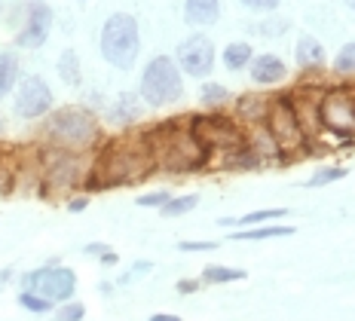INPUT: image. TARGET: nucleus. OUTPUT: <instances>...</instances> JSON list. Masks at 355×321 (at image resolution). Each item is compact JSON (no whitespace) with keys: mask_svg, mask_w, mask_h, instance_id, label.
Segmentation results:
<instances>
[{"mask_svg":"<svg viewBox=\"0 0 355 321\" xmlns=\"http://www.w3.org/2000/svg\"><path fill=\"white\" fill-rule=\"evenodd\" d=\"M150 175H157V159L147 144L144 129L129 132V135L105 138L95 153L89 156V171L83 181V193H101V190H116V186H132L141 184Z\"/></svg>","mask_w":355,"mask_h":321,"instance_id":"nucleus-1","label":"nucleus"},{"mask_svg":"<svg viewBox=\"0 0 355 321\" xmlns=\"http://www.w3.org/2000/svg\"><path fill=\"white\" fill-rule=\"evenodd\" d=\"M147 144L157 159V171L168 175H193L209 168V150L190 135L187 119H162V123L144 129Z\"/></svg>","mask_w":355,"mask_h":321,"instance_id":"nucleus-2","label":"nucleus"},{"mask_svg":"<svg viewBox=\"0 0 355 321\" xmlns=\"http://www.w3.org/2000/svg\"><path fill=\"white\" fill-rule=\"evenodd\" d=\"M101 141H105V132H101L98 116H95V110L83 107V104H77V107L68 104V107L49 110L40 119V141L37 144L92 156Z\"/></svg>","mask_w":355,"mask_h":321,"instance_id":"nucleus-3","label":"nucleus"},{"mask_svg":"<svg viewBox=\"0 0 355 321\" xmlns=\"http://www.w3.org/2000/svg\"><path fill=\"white\" fill-rule=\"evenodd\" d=\"M86 171H89V156L40 144V196L43 199H62V196H71L73 190H83Z\"/></svg>","mask_w":355,"mask_h":321,"instance_id":"nucleus-4","label":"nucleus"},{"mask_svg":"<svg viewBox=\"0 0 355 321\" xmlns=\"http://www.w3.org/2000/svg\"><path fill=\"white\" fill-rule=\"evenodd\" d=\"M101 58L114 64L116 71H132L141 55V31H138V19L132 12H114L101 25L98 37Z\"/></svg>","mask_w":355,"mask_h":321,"instance_id":"nucleus-5","label":"nucleus"},{"mask_svg":"<svg viewBox=\"0 0 355 321\" xmlns=\"http://www.w3.org/2000/svg\"><path fill=\"white\" fill-rule=\"evenodd\" d=\"M138 95H141L144 107H172L184 98V73L178 71L172 55H157L144 64L141 83H138Z\"/></svg>","mask_w":355,"mask_h":321,"instance_id":"nucleus-6","label":"nucleus"},{"mask_svg":"<svg viewBox=\"0 0 355 321\" xmlns=\"http://www.w3.org/2000/svg\"><path fill=\"white\" fill-rule=\"evenodd\" d=\"M187 129L209 150V162L214 156L245 144V129L230 114H193L187 116Z\"/></svg>","mask_w":355,"mask_h":321,"instance_id":"nucleus-7","label":"nucleus"},{"mask_svg":"<svg viewBox=\"0 0 355 321\" xmlns=\"http://www.w3.org/2000/svg\"><path fill=\"white\" fill-rule=\"evenodd\" d=\"M21 290H34L49 303H68L77 290V272L62 266L58 260H49L40 270L21 275Z\"/></svg>","mask_w":355,"mask_h":321,"instance_id":"nucleus-8","label":"nucleus"},{"mask_svg":"<svg viewBox=\"0 0 355 321\" xmlns=\"http://www.w3.org/2000/svg\"><path fill=\"white\" fill-rule=\"evenodd\" d=\"M55 107V95L40 73H21L12 89V116L21 123H37Z\"/></svg>","mask_w":355,"mask_h":321,"instance_id":"nucleus-9","label":"nucleus"},{"mask_svg":"<svg viewBox=\"0 0 355 321\" xmlns=\"http://www.w3.org/2000/svg\"><path fill=\"white\" fill-rule=\"evenodd\" d=\"M319 123L328 135H334L343 144H355V110H352V92L346 86L324 89L319 104Z\"/></svg>","mask_w":355,"mask_h":321,"instance_id":"nucleus-10","label":"nucleus"},{"mask_svg":"<svg viewBox=\"0 0 355 321\" xmlns=\"http://www.w3.org/2000/svg\"><path fill=\"white\" fill-rule=\"evenodd\" d=\"M263 129L270 132V138L279 144L282 156H288L291 150L303 147V141H306L303 138V132H300L297 116H294V110H291L288 95H279V98L270 101V110H266V116H263Z\"/></svg>","mask_w":355,"mask_h":321,"instance_id":"nucleus-11","label":"nucleus"},{"mask_svg":"<svg viewBox=\"0 0 355 321\" xmlns=\"http://www.w3.org/2000/svg\"><path fill=\"white\" fill-rule=\"evenodd\" d=\"M214 58H218V52H214V43L205 34H190L175 49L178 71L193 80H209V73L214 71Z\"/></svg>","mask_w":355,"mask_h":321,"instance_id":"nucleus-12","label":"nucleus"},{"mask_svg":"<svg viewBox=\"0 0 355 321\" xmlns=\"http://www.w3.org/2000/svg\"><path fill=\"white\" fill-rule=\"evenodd\" d=\"M53 31V10L46 0H31L25 10V25L16 34V46L19 49H40L49 40Z\"/></svg>","mask_w":355,"mask_h":321,"instance_id":"nucleus-13","label":"nucleus"},{"mask_svg":"<svg viewBox=\"0 0 355 321\" xmlns=\"http://www.w3.org/2000/svg\"><path fill=\"white\" fill-rule=\"evenodd\" d=\"M322 95H324V89L319 86H297L294 92H288V101H291V110L300 123L303 138H315V132H322V123H319Z\"/></svg>","mask_w":355,"mask_h":321,"instance_id":"nucleus-14","label":"nucleus"},{"mask_svg":"<svg viewBox=\"0 0 355 321\" xmlns=\"http://www.w3.org/2000/svg\"><path fill=\"white\" fill-rule=\"evenodd\" d=\"M105 116L110 125H116V129H132V125L141 123L144 116V101L138 92H120L114 101L105 107Z\"/></svg>","mask_w":355,"mask_h":321,"instance_id":"nucleus-15","label":"nucleus"},{"mask_svg":"<svg viewBox=\"0 0 355 321\" xmlns=\"http://www.w3.org/2000/svg\"><path fill=\"white\" fill-rule=\"evenodd\" d=\"M285 62L279 55H272V52H261V55L251 58V83L257 86H272L279 83V80H285Z\"/></svg>","mask_w":355,"mask_h":321,"instance_id":"nucleus-16","label":"nucleus"},{"mask_svg":"<svg viewBox=\"0 0 355 321\" xmlns=\"http://www.w3.org/2000/svg\"><path fill=\"white\" fill-rule=\"evenodd\" d=\"M270 101L272 98H266V95H261V92L242 95V98H236V114H233V119H236V123L263 125V116H266V110H270Z\"/></svg>","mask_w":355,"mask_h":321,"instance_id":"nucleus-17","label":"nucleus"},{"mask_svg":"<svg viewBox=\"0 0 355 321\" xmlns=\"http://www.w3.org/2000/svg\"><path fill=\"white\" fill-rule=\"evenodd\" d=\"M220 19V0H184V21L193 28H211Z\"/></svg>","mask_w":355,"mask_h":321,"instance_id":"nucleus-18","label":"nucleus"},{"mask_svg":"<svg viewBox=\"0 0 355 321\" xmlns=\"http://www.w3.org/2000/svg\"><path fill=\"white\" fill-rule=\"evenodd\" d=\"M294 58H297L300 71H319L324 64V46L322 40H315L313 34H303L294 46Z\"/></svg>","mask_w":355,"mask_h":321,"instance_id":"nucleus-19","label":"nucleus"},{"mask_svg":"<svg viewBox=\"0 0 355 321\" xmlns=\"http://www.w3.org/2000/svg\"><path fill=\"white\" fill-rule=\"evenodd\" d=\"M21 77V62L16 49H0V101L10 98Z\"/></svg>","mask_w":355,"mask_h":321,"instance_id":"nucleus-20","label":"nucleus"},{"mask_svg":"<svg viewBox=\"0 0 355 321\" xmlns=\"http://www.w3.org/2000/svg\"><path fill=\"white\" fill-rule=\"evenodd\" d=\"M272 236H294V227H285V223H257V227H242L230 233L233 242H263V238Z\"/></svg>","mask_w":355,"mask_h":321,"instance_id":"nucleus-21","label":"nucleus"},{"mask_svg":"<svg viewBox=\"0 0 355 321\" xmlns=\"http://www.w3.org/2000/svg\"><path fill=\"white\" fill-rule=\"evenodd\" d=\"M55 71H58V80H62L64 86H71V89L83 86V64H80V55L73 49H64L62 55H58Z\"/></svg>","mask_w":355,"mask_h":321,"instance_id":"nucleus-22","label":"nucleus"},{"mask_svg":"<svg viewBox=\"0 0 355 321\" xmlns=\"http://www.w3.org/2000/svg\"><path fill=\"white\" fill-rule=\"evenodd\" d=\"M251 58H254V49H251V43H245V40L227 43V49H224V68L227 71H242L245 64H251Z\"/></svg>","mask_w":355,"mask_h":321,"instance_id":"nucleus-23","label":"nucleus"},{"mask_svg":"<svg viewBox=\"0 0 355 321\" xmlns=\"http://www.w3.org/2000/svg\"><path fill=\"white\" fill-rule=\"evenodd\" d=\"M199 205V193H184V196H172L166 205L159 208L162 218H184Z\"/></svg>","mask_w":355,"mask_h":321,"instance_id":"nucleus-24","label":"nucleus"},{"mask_svg":"<svg viewBox=\"0 0 355 321\" xmlns=\"http://www.w3.org/2000/svg\"><path fill=\"white\" fill-rule=\"evenodd\" d=\"M245 279V270H233V266H205L202 281L205 285H227V281Z\"/></svg>","mask_w":355,"mask_h":321,"instance_id":"nucleus-25","label":"nucleus"},{"mask_svg":"<svg viewBox=\"0 0 355 321\" xmlns=\"http://www.w3.org/2000/svg\"><path fill=\"white\" fill-rule=\"evenodd\" d=\"M199 101H202L205 107H220V104L230 101V89L220 86V83H211V80H205L202 89H199Z\"/></svg>","mask_w":355,"mask_h":321,"instance_id":"nucleus-26","label":"nucleus"},{"mask_svg":"<svg viewBox=\"0 0 355 321\" xmlns=\"http://www.w3.org/2000/svg\"><path fill=\"white\" fill-rule=\"evenodd\" d=\"M288 214V208H263V211H251V214H242L239 227H257V223H279Z\"/></svg>","mask_w":355,"mask_h":321,"instance_id":"nucleus-27","label":"nucleus"},{"mask_svg":"<svg viewBox=\"0 0 355 321\" xmlns=\"http://www.w3.org/2000/svg\"><path fill=\"white\" fill-rule=\"evenodd\" d=\"M19 306H21V309H28V312H37V315H43V312H53V309H55V303L43 300V297L34 294V290H21V294H19Z\"/></svg>","mask_w":355,"mask_h":321,"instance_id":"nucleus-28","label":"nucleus"},{"mask_svg":"<svg viewBox=\"0 0 355 321\" xmlns=\"http://www.w3.org/2000/svg\"><path fill=\"white\" fill-rule=\"evenodd\" d=\"M334 71L340 73V77H352V73H355V40H352V43H346V46L337 52V58H334Z\"/></svg>","mask_w":355,"mask_h":321,"instance_id":"nucleus-29","label":"nucleus"},{"mask_svg":"<svg viewBox=\"0 0 355 321\" xmlns=\"http://www.w3.org/2000/svg\"><path fill=\"white\" fill-rule=\"evenodd\" d=\"M346 177V168H340V166H324L319 168L313 177L306 181V186H328V184H334V181H343Z\"/></svg>","mask_w":355,"mask_h":321,"instance_id":"nucleus-30","label":"nucleus"},{"mask_svg":"<svg viewBox=\"0 0 355 321\" xmlns=\"http://www.w3.org/2000/svg\"><path fill=\"white\" fill-rule=\"evenodd\" d=\"M168 199H172V193H168V190H150V193H141L135 202L141 208H162Z\"/></svg>","mask_w":355,"mask_h":321,"instance_id":"nucleus-31","label":"nucleus"},{"mask_svg":"<svg viewBox=\"0 0 355 321\" xmlns=\"http://www.w3.org/2000/svg\"><path fill=\"white\" fill-rule=\"evenodd\" d=\"M12 166H10V156H6V147H3V156H0V196H10L12 193Z\"/></svg>","mask_w":355,"mask_h":321,"instance_id":"nucleus-32","label":"nucleus"},{"mask_svg":"<svg viewBox=\"0 0 355 321\" xmlns=\"http://www.w3.org/2000/svg\"><path fill=\"white\" fill-rule=\"evenodd\" d=\"M83 315H86V306L83 303H73V300L62 303V309H55L58 321H83Z\"/></svg>","mask_w":355,"mask_h":321,"instance_id":"nucleus-33","label":"nucleus"},{"mask_svg":"<svg viewBox=\"0 0 355 321\" xmlns=\"http://www.w3.org/2000/svg\"><path fill=\"white\" fill-rule=\"evenodd\" d=\"M257 34H263V37H276V34H285L288 31V19H279V16H272L270 21H261V25L254 28Z\"/></svg>","mask_w":355,"mask_h":321,"instance_id":"nucleus-34","label":"nucleus"},{"mask_svg":"<svg viewBox=\"0 0 355 321\" xmlns=\"http://www.w3.org/2000/svg\"><path fill=\"white\" fill-rule=\"evenodd\" d=\"M245 10H251V12H272V10H279V3L282 0H239Z\"/></svg>","mask_w":355,"mask_h":321,"instance_id":"nucleus-35","label":"nucleus"},{"mask_svg":"<svg viewBox=\"0 0 355 321\" xmlns=\"http://www.w3.org/2000/svg\"><path fill=\"white\" fill-rule=\"evenodd\" d=\"M150 270H153V263H150V260H138V263L132 266V270H129V272H125L123 279H120V285H129L132 279H138V275H147Z\"/></svg>","mask_w":355,"mask_h":321,"instance_id":"nucleus-36","label":"nucleus"},{"mask_svg":"<svg viewBox=\"0 0 355 321\" xmlns=\"http://www.w3.org/2000/svg\"><path fill=\"white\" fill-rule=\"evenodd\" d=\"M64 208H68L71 214L86 211V208H89V193H77V196H71V199H68V205H64Z\"/></svg>","mask_w":355,"mask_h":321,"instance_id":"nucleus-37","label":"nucleus"},{"mask_svg":"<svg viewBox=\"0 0 355 321\" xmlns=\"http://www.w3.org/2000/svg\"><path fill=\"white\" fill-rule=\"evenodd\" d=\"M178 248L193 254V251H214L218 248V242H178Z\"/></svg>","mask_w":355,"mask_h":321,"instance_id":"nucleus-38","label":"nucleus"},{"mask_svg":"<svg viewBox=\"0 0 355 321\" xmlns=\"http://www.w3.org/2000/svg\"><path fill=\"white\" fill-rule=\"evenodd\" d=\"M193 290H199L196 279H181V281H178V294H193Z\"/></svg>","mask_w":355,"mask_h":321,"instance_id":"nucleus-39","label":"nucleus"},{"mask_svg":"<svg viewBox=\"0 0 355 321\" xmlns=\"http://www.w3.org/2000/svg\"><path fill=\"white\" fill-rule=\"evenodd\" d=\"M98 263H101V266H116V263H120V257H116L114 248H107V251L98 257Z\"/></svg>","mask_w":355,"mask_h":321,"instance_id":"nucleus-40","label":"nucleus"},{"mask_svg":"<svg viewBox=\"0 0 355 321\" xmlns=\"http://www.w3.org/2000/svg\"><path fill=\"white\" fill-rule=\"evenodd\" d=\"M83 251H86V254H92V257H101V254L107 251V245H105V242H89Z\"/></svg>","mask_w":355,"mask_h":321,"instance_id":"nucleus-41","label":"nucleus"},{"mask_svg":"<svg viewBox=\"0 0 355 321\" xmlns=\"http://www.w3.org/2000/svg\"><path fill=\"white\" fill-rule=\"evenodd\" d=\"M147 321H181V318L172 315V312H157V315H150Z\"/></svg>","mask_w":355,"mask_h":321,"instance_id":"nucleus-42","label":"nucleus"},{"mask_svg":"<svg viewBox=\"0 0 355 321\" xmlns=\"http://www.w3.org/2000/svg\"><path fill=\"white\" fill-rule=\"evenodd\" d=\"M10 279H12V266H3V270H0V288H3Z\"/></svg>","mask_w":355,"mask_h":321,"instance_id":"nucleus-43","label":"nucleus"},{"mask_svg":"<svg viewBox=\"0 0 355 321\" xmlns=\"http://www.w3.org/2000/svg\"><path fill=\"white\" fill-rule=\"evenodd\" d=\"M6 135V116H3V110H0V141H3Z\"/></svg>","mask_w":355,"mask_h":321,"instance_id":"nucleus-44","label":"nucleus"},{"mask_svg":"<svg viewBox=\"0 0 355 321\" xmlns=\"http://www.w3.org/2000/svg\"><path fill=\"white\" fill-rule=\"evenodd\" d=\"M346 6H349V10H355V0H346Z\"/></svg>","mask_w":355,"mask_h":321,"instance_id":"nucleus-45","label":"nucleus"},{"mask_svg":"<svg viewBox=\"0 0 355 321\" xmlns=\"http://www.w3.org/2000/svg\"><path fill=\"white\" fill-rule=\"evenodd\" d=\"M349 92H352V110H355V89H349Z\"/></svg>","mask_w":355,"mask_h":321,"instance_id":"nucleus-46","label":"nucleus"},{"mask_svg":"<svg viewBox=\"0 0 355 321\" xmlns=\"http://www.w3.org/2000/svg\"><path fill=\"white\" fill-rule=\"evenodd\" d=\"M0 156H3V141H0Z\"/></svg>","mask_w":355,"mask_h":321,"instance_id":"nucleus-47","label":"nucleus"}]
</instances>
